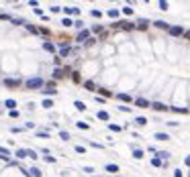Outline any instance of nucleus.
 I'll return each mask as SVG.
<instances>
[{
  "label": "nucleus",
  "mask_w": 190,
  "mask_h": 177,
  "mask_svg": "<svg viewBox=\"0 0 190 177\" xmlns=\"http://www.w3.org/2000/svg\"><path fill=\"white\" fill-rule=\"evenodd\" d=\"M25 84H27V88H41V86H43V80H41V78H31V80H27V82H25Z\"/></svg>",
  "instance_id": "1"
},
{
  "label": "nucleus",
  "mask_w": 190,
  "mask_h": 177,
  "mask_svg": "<svg viewBox=\"0 0 190 177\" xmlns=\"http://www.w3.org/2000/svg\"><path fill=\"white\" fill-rule=\"evenodd\" d=\"M135 106H137V108H151V104H149L145 98H137V100H135Z\"/></svg>",
  "instance_id": "2"
},
{
  "label": "nucleus",
  "mask_w": 190,
  "mask_h": 177,
  "mask_svg": "<svg viewBox=\"0 0 190 177\" xmlns=\"http://www.w3.org/2000/svg\"><path fill=\"white\" fill-rule=\"evenodd\" d=\"M88 37H90V31H86V29H84V31H80V33H78V39H76V41H80V43H82V41H86V43H88Z\"/></svg>",
  "instance_id": "3"
},
{
  "label": "nucleus",
  "mask_w": 190,
  "mask_h": 177,
  "mask_svg": "<svg viewBox=\"0 0 190 177\" xmlns=\"http://www.w3.org/2000/svg\"><path fill=\"white\" fill-rule=\"evenodd\" d=\"M19 84H21V80H10V78L4 80V86H6V88H16Z\"/></svg>",
  "instance_id": "4"
},
{
  "label": "nucleus",
  "mask_w": 190,
  "mask_h": 177,
  "mask_svg": "<svg viewBox=\"0 0 190 177\" xmlns=\"http://www.w3.org/2000/svg\"><path fill=\"white\" fill-rule=\"evenodd\" d=\"M182 33H184V29H182V27H170V35L178 37V35H182Z\"/></svg>",
  "instance_id": "5"
},
{
  "label": "nucleus",
  "mask_w": 190,
  "mask_h": 177,
  "mask_svg": "<svg viewBox=\"0 0 190 177\" xmlns=\"http://www.w3.org/2000/svg\"><path fill=\"white\" fill-rule=\"evenodd\" d=\"M151 108H153V110H157V112L168 110V106H166V104H162V102H153V104H151Z\"/></svg>",
  "instance_id": "6"
},
{
  "label": "nucleus",
  "mask_w": 190,
  "mask_h": 177,
  "mask_svg": "<svg viewBox=\"0 0 190 177\" xmlns=\"http://www.w3.org/2000/svg\"><path fill=\"white\" fill-rule=\"evenodd\" d=\"M16 157H19V159H25V157H31V151H23V149H19V151H16Z\"/></svg>",
  "instance_id": "7"
},
{
  "label": "nucleus",
  "mask_w": 190,
  "mask_h": 177,
  "mask_svg": "<svg viewBox=\"0 0 190 177\" xmlns=\"http://www.w3.org/2000/svg\"><path fill=\"white\" fill-rule=\"evenodd\" d=\"M68 53H70V47H68V45H59V55H61V57H65Z\"/></svg>",
  "instance_id": "8"
},
{
  "label": "nucleus",
  "mask_w": 190,
  "mask_h": 177,
  "mask_svg": "<svg viewBox=\"0 0 190 177\" xmlns=\"http://www.w3.org/2000/svg\"><path fill=\"white\" fill-rule=\"evenodd\" d=\"M4 106H6L8 110H16V102H14V100H6V102H4Z\"/></svg>",
  "instance_id": "9"
},
{
  "label": "nucleus",
  "mask_w": 190,
  "mask_h": 177,
  "mask_svg": "<svg viewBox=\"0 0 190 177\" xmlns=\"http://www.w3.org/2000/svg\"><path fill=\"white\" fill-rule=\"evenodd\" d=\"M29 175H31V177H41V169L33 167V169H29Z\"/></svg>",
  "instance_id": "10"
},
{
  "label": "nucleus",
  "mask_w": 190,
  "mask_h": 177,
  "mask_svg": "<svg viewBox=\"0 0 190 177\" xmlns=\"http://www.w3.org/2000/svg\"><path fill=\"white\" fill-rule=\"evenodd\" d=\"M63 10H65V14H78V12H80L76 6H68V8H63Z\"/></svg>",
  "instance_id": "11"
},
{
  "label": "nucleus",
  "mask_w": 190,
  "mask_h": 177,
  "mask_svg": "<svg viewBox=\"0 0 190 177\" xmlns=\"http://www.w3.org/2000/svg\"><path fill=\"white\" fill-rule=\"evenodd\" d=\"M84 88H86V90H90V92H94L96 86H94V82H90V80H88V82H84Z\"/></svg>",
  "instance_id": "12"
},
{
  "label": "nucleus",
  "mask_w": 190,
  "mask_h": 177,
  "mask_svg": "<svg viewBox=\"0 0 190 177\" xmlns=\"http://www.w3.org/2000/svg\"><path fill=\"white\" fill-rule=\"evenodd\" d=\"M147 25H149V23H147L145 18H141V20H137V29H147Z\"/></svg>",
  "instance_id": "13"
},
{
  "label": "nucleus",
  "mask_w": 190,
  "mask_h": 177,
  "mask_svg": "<svg viewBox=\"0 0 190 177\" xmlns=\"http://www.w3.org/2000/svg\"><path fill=\"white\" fill-rule=\"evenodd\" d=\"M25 27H27V31H29V33H33V35H37V33H39V29H37V27H33V25H25Z\"/></svg>",
  "instance_id": "14"
},
{
  "label": "nucleus",
  "mask_w": 190,
  "mask_h": 177,
  "mask_svg": "<svg viewBox=\"0 0 190 177\" xmlns=\"http://www.w3.org/2000/svg\"><path fill=\"white\" fill-rule=\"evenodd\" d=\"M117 98H119V100H123V102H131V96H127V94H119Z\"/></svg>",
  "instance_id": "15"
},
{
  "label": "nucleus",
  "mask_w": 190,
  "mask_h": 177,
  "mask_svg": "<svg viewBox=\"0 0 190 177\" xmlns=\"http://www.w3.org/2000/svg\"><path fill=\"white\" fill-rule=\"evenodd\" d=\"M155 138H157V140H168L170 136H168V134H164V133H157V134H155Z\"/></svg>",
  "instance_id": "16"
},
{
  "label": "nucleus",
  "mask_w": 190,
  "mask_h": 177,
  "mask_svg": "<svg viewBox=\"0 0 190 177\" xmlns=\"http://www.w3.org/2000/svg\"><path fill=\"white\" fill-rule=\"evenodd\" d=\"M155 27H159V29H170V27H168V23H164V20H157V23H155Z\"/></svg>",
  "instance_id": "17"
},
{
  "label": "nucleus",
  "mask_w": 190,
  "mask_h": 177,
  "mask_svg": "<svg viewBox=\"0 0 190 177\" xmlns=\"http://www.w3.org/2000/svg\"><path fill=\"white\" fill-rule=\"evenodd\" d=\"M98 118H100V120H108V114H106L104 110H100V112H98Z\"/></svg>",
  "instance_id": "18"
},
{
  "label": "nucleus",
  "mask_w": 190,
  "mask_h": 177,
  "mask_svg": "<svg viewBox=\"0 0 190 177\" xmlns=\"http://www.w3.org/2000/svg\"><path fill=\"white\" fill-rule=\"evenodd\" d=\"M106 171H110V173H117V171H119V167H117V165H106Z\"/></svg>",
  "instance_id": "19"
},
{
  "label": "nucleus",
  "mask_w": 190,
  "mask_h": 177,
  "mask_svg": "<svg viewBox=\"0 0 190 177\" xmlns=\"http://www.w3.org/2000/svg\"><path fill=\"white\" fill-rule=\"evenodd\" d=\"M133 157H135V159H141V157H143V151L135 149V151H133Z\"/></svg>",
  "instance_id": "20"
},
{
  "label": "nucleus",
  "mask_w": 190,
  "mask_h": 177,
  "mask_svg": "<svg viewBox=\"0 0 190 177\" xmlns=\"http://www.w3.org/2000/svg\"><path fill=\"white\" fill-rule=\"evenodd\" d=\"M61 75H63V71H61V69H55V71H53V78H55V80H59Z\"/></svg>",
  "instance_id": "21"
},
{
  "label": "nucleus",
  "mask_w": 190,
  "mask_h": 177,
  "mask_svg": "<svg viewBox=\"0 0 190 177\" xmlns=\"http://www.w3.org/2000/svg\"><path fill=\"white\" fill-rule=\"evenodd\" d=\"M74 106H76V108H78V110H86V106H84V102H80V100H78V102H76V104H74Z\"/></svg>",
  "instance_id": "22"
},
{
  "label": "nucleus",
  "mask_w": 190,
  "mask_h": 177,
  "mask_svg": "<svg viewBox=\"0 0 190 177\" xmlns=\"http://www.w3.org/2000/svg\"><path fill=\"white\" fill-rule=\"evenodd\" d=\"M43 47H45L47 51H55V45H53V43H49V41H47L45 45H43Z\"/></svg>",
  "instance_id": "23"
},
{
  "label": "nucleus",
  "mask_w": 190,
  "mask_h": 177,
  "mask_svg": "<svg viewBox=\"0 0 190 177\" xmlns=\"http://www.w3.org/2000/svg\"><path fill=\"white\" fill-rule=\"evenodd\" d=\"M98 94H102L104 98H108V96H110V92H108V90H102V88H98Z\"/></svg>",
  "instance_id": "24"
},
{
  "label": "nucleus",
  "mask_w": 190,
  "mask_h": 177,
  "mask_svg": "<svg viewBox=\"0 0 190 177\" xmlns=\"http://www.w3.org/2000/svg\"><path fill=\"white\" fill-rule=\"evenodd\" d=\"M135 122H137V124H147V120H145V118H143V116H139V118H135Z\"/></svg>",
  "instance_id": "25"
},
{
  "label": "nucleus",
  "mask_w": 190,
  "mask_h": 177,
  "mask_svg": "<svg viewBox=\"0 0 190 177\" xmlns=\"http://www.w3.org/2000/svg\"><path fill=\"white\" fill-rule=\"evenodd\" d=\"M61 25H65V27H74V23H72L70 18H63V20H61Z\"/></svg>",
  "instance_id": "26"
},
{
  "label": "nucleus",
  "mask_w": 190,
  "mask_h": 177,
  "mask_svg": "<svg viewBox=\"0 0 190 177\" xmlns=\"http://www.w3.org/2000/svg\"><path fill=\"white\" fill-rule=\"evenodd\" d=\"M151 163H153V165H155V167H162V159H159V157H155V159H153V161H151Z\"/></svg>",
  "instance_id": "27"
},
{
  "label": "nucleus",
  "mask_w": 190,
  "mask_h": 177,
  "mask_svg": "<svg viewBox=\"0 0 190 177\" xmlns=\"http://www.w3.org/2000/svg\"><path fill=\"white\" fill-rule=\"evenodd\" d=\"M59 138H63V140H68V138H70V134L65 133V130H61V133H59Z\"/></svg>",
  "instance_id": "28"
},
{
  "label": "nucleus",
  "mask_w": 190,
  "mask_h": 177,
  "mask_svg": "<svg viewBox=\"0 0 190 177\" xmlns=\"http://www.w3.org/2000/svg\"><path fill=\"white\" fill-rule=\"evenodd\" d=\"M108 16H112V18H115V16H119V10H115V8H112V10H108Z\"/></svg>",
  "instance_id": "29"
},
{
  "label": "nucleus",
  "mask_w": 190,
  "mask_h": 177,
  "mask_svg": "<svg viewBox=\"0 0 190 177\" xmlns=\"http://www.w3.org/2000/svg\"><path fill=\"white\" fill-rule=\"evenodd\" d=\"M123 12H125V14H131V12H133V8H131V6H125V8H123Z\"/></svg>",
  "instance_id": "30"
},
{
  "label": "nucleus",
  "mask_w": 190,
  "mask_h": 177,
  "mask_svg": "<svg viewBox=\"0 0 190 177\" xmlns=\"http://www.w3.org/2000/svg\"><path fill=\"white\" fill-rule=\"evenodd\" d=\"M0 155H2V157H8V151H6L4 147H0Z\"/></svg>",
  "instance_id": "31"
},
{
  "label": "nucleus",
  "mask_w": 190,
  "mask_h": 177,
  "mask_svg": "<svg viewBox=\"0 0 190 177\" xmlns=\"http://www.w3.org/2000/svg\"><path fill=\"white\" fill-rule=\"evenodd\" d=\"M55 92H57V90H43V94H49V96H53V94H55Z\"/></svg>",
  "instance_id": "32"
},
{
  "label": "nucleus",
  "mask_w": 190,
  "mask_h": 177,
  "mask_svg": "<svg viewBox=\"0 0 190 177\" xmlns=\"http://www.w3.org/2000/svg\"><path fill=\"white\" fill-rule=\"evenodd\" d=\"M43 106H45V108H51V106H53V102H51V100H45V102H43Z\"/></svg>",
  "instance_id": "33"
},
{
  "label": "nucleus",
  "mask_w": 190,
  "mask_h": 177,
  "mask_svg": "<svg viewBox=\"0 0 190 177\" xmlns=\"http://www.w3.org/2000/svg\"><path fill=\"white\" fill-rule=\"evenodd\" d=\"M92 31H94V33H102V27H100V25H96V27L92 29Z\"/></svg>",
  "instance_id": "34"
},
{
  "label": "nucleus",
  "mask_w": 190,
  "mask_h": 177,
  "mask_svg": "<svg viewBox=\"0 0 190 177\" xmlns=\"http://www.w3.org/2000/svg\"><path fill=\"white\" fill-rule=\"evenodd\" d=\"M184 35H186V39H190V31H188V33H184Z\"/></svg>",
  "instance_id": "35"
},
{
  "label": "nucleus",
  "mask_w": 190,
  "mask_h": 177,
  "mask_svg": "<svg viewBox=\"0 0 190 177\" xmlns=\"http://www.w3.org/2000/svg\"><path fill=\"white\" fill-rule=\"evenodd\" d=\"M186 163H188V165H190V157H186Z\"/></svg>",
  "instance_id": "36"
}]
</instances>
